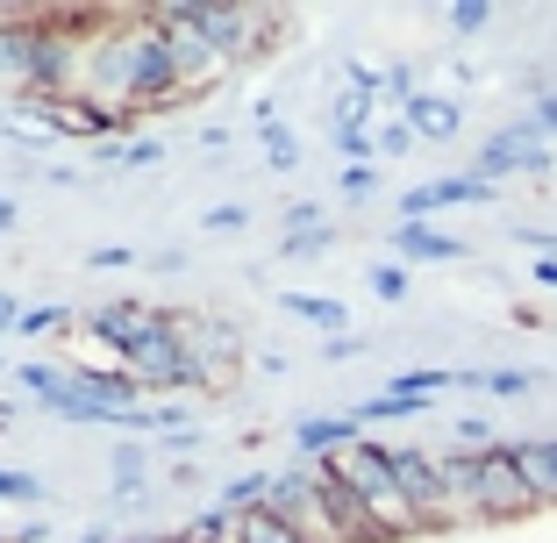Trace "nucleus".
Listing matches in <instances>:
<instances>
[{"label":"nucleus","mask_w":557,"mask_h":543,"mask_svg":"<svg viewBox=\"0 0 557 543\" xmlns=\"http://www.w3.org/2000/svg\"><path fill=\"white\" fill-rule=\"evenodd\" d=\"M329 479L364 508L372 536H408V529H422V515H414L408 486H400V472H394V451H379V444L329 451Z\"/></svg>","instance_id":"nucleus-1"},{"label":"nucleus","mask_w":557,"mask_h":543,"mask_svg":"<svg viewBox=\"0 0 557 543\" xmlns=\"http://www.w3.org/2000/svg\"><path fill=\"white\" fill-rule=\"evenodd\" d=\"M529 501L536 494H529L515 451H479L472 458V515H522Z\"/></svg>","instance_id":"nucleus-2"},{"label":"nucleus","mask_w":557,"mask_h":543,"mask_svg":"<svg viewBox=\"0 0 557 543\" xmlns=\"http://www.w3.org/2000/svg\"><path fill=\"white\" fill-rule=\"evenodd\" d=\"M529 165H543L536 129H508V136H493V144L479 150V180H493V172H529Z\"/></svg>","instance_id":"nucleus-3"},{"label":"nucleus","mask_w":557,"mask_h":543,"mask_svg":"<svg viewBox=\"0 0 557 543\" xmlns=\"http://www.w3.org/2000/svg\"><path fill=\"white\" fill-rule=\"evenodd\" d=\"M515 465H522V479H529L536 501H557V444H522Z\"/></svg>","instance_id":"nucleus-4"},{"label":"nucleus","mask_w":557,"mask_h":543,"mask_svg":"<svg viewBox=\"0 0 557 543\" xmlns=\"http://www.w3.org/2000/svg\"><path fill=\"white\" fill-rule=\"evenodd\" d=\"M443 200H486V180H436V186H422V194H408V214H429V208H443Z\"/></svg>","instance_id":"nucleus-5"},{"label":"nucleus","mask_w":557,"mask_h":543,"mask_svg":"<svg viewBox=\"0 0 557 543\" xmlns=\"http://www.w3.org/2000/svg\"><path fill=\"white\" fill-rule=\"evenodd\" d=\"M408 115H414V129H422V136H450V129H458V108H450V100H422V94H414Z\"/></svg>","instance_id":"nucleus-6"},{"label":"nucleus","mask_w":557,"mask_h":543,"mask_svg":"<svg viewBox=\"0 0 557 543\" xmlns=\"http://www.w3.org/2000/svg\"><path fill=\"white\" fill-rule=\"evenodd\" d=\"M400 250H414V258H465V244H450V236H429V230H400Z\"/></svg>","instance_id":"nucleus-7"},{"label":"nucleus","mask_w":557,"mask_h":543,"mask_svg":"<svg viewBox=\"0 0 557 543\" xmlns=\"http://www.w3.org/2000/svg\"><path fill=\"white\" fill-rule=\"evenodd\" d=\"M294 308L314 314V322H344V308H336V300H300V294H294Z\"/></svg>","instance_id":"nucleus-8"},{"label":"nucleus","mask_w":557,"mask_h":543,"mask_svg":"<svg viewBox=\"0 0 557 543\" xmlns=\"http://www.w3.org/2000/svg\"><path fill=\"white\" fill-rule=\"evenodd\" d=\"M479 386H493V394H522L529 379H522V372H493V379H479Z\"/></svg>","instance_id":"nucleus-9"},{"label":"nucleus","mask_w":557,"mask_h":543,"mask_svg":"<svg viewBox=\"0 0 557 543\" xmlns=\"http://www.w3.org/2000/svg\"><path fill=\"white\" fill-rule=\"evenodd\" d=\"M0 494H15V501H22V494H36V486H29V479H8V472H0Z\"/></svg>","instance_id":"nucleus-10"},{"label":"nucleus","mask_w":557,"mask_h":543,"mask_svg":"<svg viewBox=\"0 0 557 543\" xmlns=\"http://www.w3.org/2000/svg\"><path fill=\"white\" fill-rule=\"evenodd\" d=\"M0 222H8V208H0Z\"/></svg>","instance_id":"nucleus-11"}]
</instances>
